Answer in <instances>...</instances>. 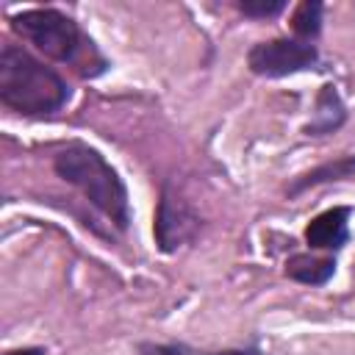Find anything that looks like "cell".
<instances>
[{
  "instance_id": "obj_1",
  "label": "cell",
  "mask_w": 355,
  "mask_h": 355,
  "mask_svg": "<svg viewBox=\"0 0 355 355\" xmlns=\"http://www.w3.org/2000/svg\"><path fill=\"white\" fill-rule=\"evenodd\" d=\"M0 100L19 114H53L69 100V89L58 72L6 42L0 50Z\"/></svg>"
},
{
  "instance_id": "obj_2",
  "label": "cell",
  "mask_w": 355,
  "mask_h": 355,
  "mask_svg": "<svg viewBox=\"0 0 355 355\" xmlns=\"http://www.w3.org/2000/svg\"><path fill=\"white\" fill-rule=\"evenodd\" d=\"M11 28L36 44L47 58L75 67L80 75H97L105 69L103 55L94 44L80 33V28L55 8H31L11 17Z\"/></svg>"
},
{
  "instance_id": "obj_3",
  "label": "cell",
  "mask_w": 355,
  "mask_h": 355,
  "mask_svg": "<svg viewBox=\"0 0 355 355\" xmlns=\"http://www.w3.org/2000/svg\"><path fill=\"white\" fill-rule=\"evenodd\" d=\"M58 178L72 183L86 194V200L100 208L116 227H128L130 211H128V191L119 175L105 164V158L86 147V144H69L55 153L53 161Z\"/></svg>"
},
{
  "instance_id": "obj_4",
  "label": "cell",
  "mask_w": 355,
  "mask_h": 355,
  "mask_svg": "<svg viewBox=\"0 0 355 355\" xmlns=\"http://www.w3.org/2000/svg\"><path fill=\"white\" fill-rule=\"evenodd\" d=\"M247 64L255 75L266 78H283L291 72H302L316 64V50L313 44L297 42V39H272L261 42L250 50Z\"/></svg>"
},
{
  "instance_id": "obj_5",
  "label": "cell",
  "mask_w": 355,
  "mask_h": 355,
  "mask_svg": "<svg viewBox=\"0 0 355 355\" xmlns=\"http://www.w3.org/2000/svg\"><path fill=\"white\" fill-rule=\"evenodd\" d=\"M194 230H197V216L180 200H175L169 191H164L161 205H158V216H155V239H158L161 250L172 252L186 239H191Z\"/></svg>"
},
{
  "instance_id": "obj_6",
  "label": "cell",
  "mask_w": 355,
  "mask_h": 355,
  "mask_svg": "<svg viewBox=\"0 0 355 355\" xmlns=\"http://www.w3.org/2000/svg\"><path fill=\"white\" fill-rule=\"evenodd\" d=\"M347 222H349V208H330L308 222L305 241L316 250H338L349 236Z\"/></svg>"
},
{
  "instance_id": "obj_7",
  "label": "cell",
  "mask_w": 355,
  "mask_h": 355,
  "mask_svg": "<svg viewBox=\"0 0 355 355\" xmlns=\"http://www.w3.org/2000/svg\"><path fill=\"white\" fill-rule=\"evenodd\" d=\"M344 116H347L344 103L338 100L336 89L327 83V86H322V92H319V97H316V108H313L311 122L305 125V133H308V136L330 133V130H336V128L344 122Z\"/></svg>"
},
{
  "instance_id": "obj_8",
  "label": "cell",
  "mask_w": 355,
  "mask_h": 355,
  "mask_svg": "<svg viewBox=\"0 0 355 355\" xmlns=\"http://www.w3.org/2000/svg\"><path fill=\"white\" fill-rule=\"evenodd\" d=\"M336 272V263L330 258H316V255H294L286 261V275L300 280V283H308V286H322L333 277Z\"/></svg>"
},
{
  "instance_id": "obj_9",
  "label": "cell",
  "mask_w": 355,
  "mask_h": 355,
  "mask_svg": "<svg viewBox=\"0 0 355 355\" xmlns=\"http://www.w3.org/2000/svg\"><path fill=\"white\" fill-rule=\"evenodd\" d=\"M349 175H355V155H341V158H336V161H327V164H322V166L305 172L300 180H294V183L288 186V191L297 194V191L311 189V186H319V183H324V180H341V178H349Z\"/></svg>"
},
{
  "instance_id": "obj_10",
  "label": "cell",
  "mask_w": 355,
  "mask_h": 355,
  "mask_svg": "<svg viewBox=\"0 0 355 355\" xmlns=\"http://www.w3.org/2000/svg\"><path fill=\"white\" fill-rule=\"evenodd\" d=\"M322 3L319 0H305V3H300L297 8H294V14H291V28H294V33L297 36H302V39H313L319 31H322Z\"/></svg>"
},
{
  "instance_id": "obj_11",
  "label": "cell",
  "mask_w": 355,
  "mask_h": 355,
  "mask_svg": "<svg viewBox=\"0 0 355 355\" xmlns=\"http://www.w3.org/2000/svg\"><path fill=\"white\" fill-rule=\"evenodd\" d=\"M141 355H258L255 349H230V352H197L183 344L172 347H141Z\"/></svg>"
},
{
  "instance_id": "obj_12",
  "label": "cell",
  "mask_w": 355,
  "mask_h": 355,
  "mask_svg": "<svg viewBox=\"0 0 355 355\" xmlns=\"http://www.w3.org/2000/svg\"><path fill=\"white\" fill-rule=\"evenodd\" d=\"M239 8L247 17H275L286 8V3L283 0H241Z\"/></svg>"
},
{
  "instance_id": "obj_13",
  "label": "cell",
  "mask_w": 355,
  "mask_h": 355,
  "mask_svg": "<svg viewBox=\"0 0 355 355\" xmlns=\"http://www.w3.org/2000/svg\"><path fill=\"white\" fill-rule=\"evenodd\" d=\"M6 355H44V349H36V347H25V349H8Z\"/></svg>"
}]
</instances>
